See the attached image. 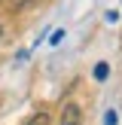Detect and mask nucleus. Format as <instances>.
Returning <instances> with one entry per match:
<instances>
[{
  "label": "nucleus",
  "mask_w": 122,
  "mask_h": 125,
  "mask_svg": "<svg viewBox=\"0 0 122 125\" xmlns=\"http://www.w3.org/2000/svg\"><path fill=\"white\" fill-rule=\"evenodd\" d=\"M61 125H82V113H79L76 104H64V110H61Z\"/></svg>",
  "instance_id": "f257e3e1"
},
{
  "label": "nucleus",
  "mask_w": 122,
  "mask_h": 125,
  "mask_svg": "<svg viewBox=\"0 0 122 125\" xmlns=\"http://www.w3.org/2000/svg\"><path fill=\"white\" fill-rule=\"evenodd\" d=\"M0 3H3L9 12H18V9H28V6H34L37 0H0Z\"/></svg>",
  "instance_id": "f03ea898"
},
{
  "label": "nucleus",
  "mask_w": 122,
  "mask_h": 125,
  "mask_svg": "<svg viewBox=\"0 0 122 125\" xmlns=\"http://www.w3.org/2000/svg\"><path fill=\"white\" fill-rule=\"evenodd\" d=\"M107 73H110V64H107V61L95 64V79H107Z\"/></svg>",
  "instance_id": "7ed1b4c3"
},
{
  "label": "nucleus",
  "mask_w": 122,
  "mask_h": 125,
  "mask_svg": "<svg viewBox=\"0 0 122 125\" xmlns=\"http://www.w3.org/2000/svg\"><path fill=\"white\" fill-rule=\"evenodd\" d=\"M28 125H49V116H46V113H37V116L28 119Z\"/></svg>",
  "instance_id": "20e7f679"
},
{
  "label": "nucleus",
  "mask_w": 122,
  "mask_h": 125,
  "mask_svg": "<svg viewBox=\"0 0 122 125\" xmlns=\"http://www.w3.org/2000/svg\"><path fill=\"white\" fill-rule=\"evenodd\" d=\"M116 122H119V116H116L113 110H110V113H107V125H116Z\"/></svg>",
  "instance_id": "39448f33"
},
{
  "label": "nucleus",
  "mask_w": 122,
  "mask_h": 125,
  "mask_svg": "<svg viewBox=\"0 0 122 125\" xmlns=\"http://www.w3.org/2000/svg\"><path fill=\"white\" fill-rule=\"evenodd\" d=\"M0 37H3V28H0Z\"/></svg>",
  "instance_id": "423d86ee"
}]
</instances>
